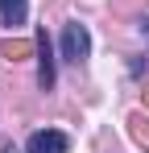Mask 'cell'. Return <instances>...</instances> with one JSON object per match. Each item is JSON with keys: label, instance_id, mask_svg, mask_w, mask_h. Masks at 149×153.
<instances>
[{"label": "cell", "instance_id": "277c9868", "mask_svg": "<svg viewBox=\"0 0 149 153\" xmlns=\"http://www.w3.org/2000/svg\"><path fill=\"white\" fill-rule=\"evenodd\" d=\"M25 13H29V0H0L4 25H25Z\"/></svg>", "mask_w": 149, "mask_h": 153}, {"label": "cell", "instance_id": "8992f818", "mask_svg": "<svg viewBox=\"0 0 149 153\" xmlns=\"http://www.w3.org/2000/svg\"><path fill=\"white\" fill-rule=\"evenodd\" d=\"M0 54H4V58H13V62H17V58H29V42L4 37V42H0Z\"/></svg>", "mask_w": 149, "mask_h": 153}, {"label": "cell", "instance_id": "7a4b0ae2", "mask_svg": "<svg viewBox=\"0 0 149 153\" xmlns=\"http://www.w3.org/2000/svg\"><path fill=\"white\" fill-rule=\"evenodd\" d=\"M66 149H71V141L58 128H37L29 137V145H25V153H66Z\"/></svg>", "mask_w": 149, "mask_h": 153}, {"label": "cell", "instance_id": "6da1fadb", "mask_svg": "<svg viewBox=\"0 0 149 153\" xmlns=\"http://www.w3.org/2000/svg\"><path fill=\"white\" fill-rule=\"evenodd\" d=\"M87 54H91V33H87V25H79V21H66V29H62V58L79 66Z\"/></svg>", "mask_w": 149, "mask_h": 153}, {"label": "cell", "instance_id": "52a82bcc", "mask_svg": "<svg viewBox=\"0 0 149 153\" xmlns=\"http://www.w3.org/2000/svg\"><path fill=\"white\" fill-rule=\"evenodd\" d=\"M0 153H17V145H4V149H0Z\"/></svg>", "mask_w": 149, "mask_h": 153}, {"label": "cell", "instance_id": "3957f363", "mask_svg": "<svg viewBox=\"0 0 149 153\" xmlns=\"http://www.w3.org/2000/svg\"><path fill=\"white\" fill-rule=\"evenodd\" d=\"M37 54H42L37 83H42V91H50V87H54V58H50V37H46V29H37Z\"/></svg>", "mask_w": 149, "mask_h": 153}, {"label": "cell", "instance_id": "5b68a950", "mask_svg": "<svg viewBox=\"0 0 149 153\" xmlns=\"http://www.w3.org/2000/svg\"><path fill=\"white\" fill-rule=\"evenodd\" d=\"M128 137H133L141 149H149V116L133 112V116H128Z\"/></svg>", "mask_w": 149, "mask_h": 153}]
</instances>
